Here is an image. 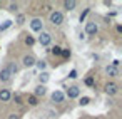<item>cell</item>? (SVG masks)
<instances>
[{"label": "cell", "instance_id": "obj_1", "mask_svg": "<svg viewBox=\"0 0 122 119\" xmlns=\"http://www.w3.org/2000/svg\"><path fill=\"white\" fill-rule=\"evenodd\" d=\"M39 44L40 45H44V47H47V45H50V42H52V35L49 34V32H40V35H39Z\"/></svg>", "mask_w": 122, "mask_h": 119}, {"label": "cell", "instance_id": "obj_2", "mask_svg": "<svg viewBox=\"0 0 122 119\" xmlns=\"http://www.w3.org/2000/svg\"><path fill=\"white\" fill-rule=\"evenodd\" d=\"M30 29H32L34 32H42V29H44V22H42V19H39V17L32 19V20H30Z\"/></svg>", "mask_w": 122, "mask_h": 119}, {"label": "cell", "instance_id": "obj_3", "mask_svg": "<svg viewBox=\"0 0 122 119\" xmlns=\"http://www.w3.org/2000/svg\"><path fill=\"white\" fill-rule=\"evenodd\" d=\"M50 22L54 24V25H62V22H64V15H62V12H52L50 14Z\"/></svg>", "mask_w": 122, "mask_h": 119}, {"label": "cell", "instance_id": "obj_4", "mask_svg": "<svg viewBox=\"0 0 122 119\" xmlns=\"http://www.w3.org/2000/svg\"><path fill=\"white\" fill-rule=\"evenodd\" d=\"M64 96H67L69 99H75V97H79V96H80V89H79L77 86H70Z\"/></svg>", "mask_w": 122, "mask_h": 119}, {"label": "cell", "instance_id": "obj_5", "mask_svg": "<svg viewBox=\"0 0 122 119\" xmlns=\"http://www.w3.org/2000/svg\"><path fill=\"white\" fill-rule=\"evenodd\" d=\"M97 32H99V25H97L95 22H87V24H85V34L95 35Z\"/></svg>", "mask_w": 122, "mask_h": 119}, {"label": "cell", "instance_id": "obj_6", "mask_svg": "<svg viewBox=\"0 0 122 119\" xmlns=\"http://www.w3.org/2000/svg\"><path fill=\"white\" fill-rule=\"evenodd\" d=\"M117 91H119V86H117L115 82L105 84V94H107V96H114V94H117Z\"/></svg>", "mask_w": 122, "mask_h": 119}, {"label": "cell", "instance_id": "obj_7", "mask_svg": "<svg viewBox=\"0 0 122 119\" xmlns=\"http://www.w3.org/2000/svg\"><path fill=\"white\" fill-rule=\"evenodd\" d=\"M10 79H12V76L9 72V65L2 67V70H0V81H2V82H9Z\"/></svg>", "mask_w": 122, "mask_h": 119}, {"label": "cell", "instance_id": "obj_8", "mask_svg": "<svg viewBox=\"0 0 122 119\" xmlns=\"http://www.w3.org/2000/svg\"><path fill=\"white\" fill-rule=\"evenodd\" d=\"M22 62H24V65H25V67H34V65H35V57H34V55H30V54H27V55H24Z\"/></svg>", "mask_w": 122, "mask_h": 119}, {"label": "cell", "instance_id": "obj_9", "mask_svg": "<svg viewBox=\"0 0 122 119\" xmlns=\"http://www.w3.org/2000/svg\"><path fill=\"white\" fill-rule=\"evenodd\" d=\"M10 99H12V94H10L9 89H2V91H0V101H2V102H9Z\"/></svg>", "mask_w": 122, "mask_h": 119}, {"label": "cell", "instance_id": "obj_10", "mask_svg": "<svg viewBox=\"0 0 122 119\" xmlns=\"http://www.w3.org/2000/svg\"><path fill=\"white\" fill-rule=\"evenodd\" d=\"M64 99H65V96H64L62 91H54V92H52V101H54V102H62Z\"/></svg>", "mask_w": 122, "mask_h": 119}, {"label": "cell", "instance_id": "obj_11", "mask_svg": "<svg viewBox=\"0 0 122 119\" xmlns=\"http://www.w3.org/2000/svg\"><path fill=\"white\" fill-rule=\"evenodd\" d=\"M45 92H47V87L42 86V84H39V86L35 87V91H34V96H35V97H40V96H45Z\"/></svg>", "mask_w": 122, "mask_h": 119}, {"label": "cell", "instance_id": "obj_12", "mask_svg": "<svg viewBox=\"0 0 122 119\" xmlns=\"http://www.w3.org/2000/svg\"><path fill=\"white\" fill-rule=\"evenodd\" d=\"M105 72L110 76V77H119V69L117 67H112V65H107L105 67Z\"/></svg>", "mask_w": 122, "mask_h": 119}, {"label": "cell", "instance_id": "obj_13", "mask_svg": "<svg viewBox=\"0 0 122 119\" xmlns=\"http://www.w3.org/2000/svg\"><path fill=\"white\" fill-rule=\"evenodd\" d=\"M64 7L67 10H74L77 7V2H75V0H67V2H64Z\"/></svg>", "mask_w": 122, "mask_h": 119}, {"label": "cell", "instance_id": "obj_14", "mask_svg": "<svg viewBox=\"0 0 122 119\" xmlns=\"http://www.w3.org/2000/svg\"><path fill=\"white\" fill-rule=\"evenodd\" d=\"M35 65H37V69L40 72H45V69H47V62L45 60H35Z\"/></svg>", "mask_w": 122, "mask_h": 119}, {"label": "cell", "instance_id": "obj_15", "mask_svg": "<svg viewBox=\"0 0 122 119\" xmlns=\"http://www.w3.org/2000/svg\"><path fill=\"white\" fill-rule=\"evenodd\" d=\"M39 79H40V84H42V86H45V84L49 82V79H50V76H49L47 72H40V76H39Z\"/></svg>", "mask_w": 122, "mask_h": 119}, {"label": "cell", "instance_id": "obj_16", "mask_svg": "<svg viewBox=\"0 0 122 119\" xmlns=\"http://www.w3.org/2000/svg\"><path fill=\"white\" fill-rule=\"evenodd\" d=\"M12 24H14V22H12L10 19H9V20H5L2 25H0V32H5L7 29H10V27H12Z\"/></svg>", "mask_w": 122, "mask_h": 119}, {"label": "cell", "instance_id": "obj_17", "mask_svg": "<svg viewBox=\"0 0 122 119\" xmlns=\"http://www.w3.org/2000/svg\"><path fill=\"white\" fill-rule=\"evenodd\" d=\"M9 72H10V76H15V74L19 72V65H15L14 62L9 64Z\"/></svg>", "mask_w": 122, "mask_h": 119}, {"label": "cell", "instance_id": "obj_18", "mask_svg": "<svg viewBox=\"0 0 122 119\" xmlns=\"http://www.w3.org/2000/svg\"><path fill=\"white\" fill-rule=\"evenodd\" d=\"M27 102H29L30 106H37V104H39V97H35V96L32 94V96H29V99H27Z\"/></svg>", "mask_w": 122, "mask_h": 119}, {"label": "cell", "instance_id": "obj_19", "mask_svg": "<svg viewBox=\"0 0 122 119\" xmlns=\"http://www.w3.org/2000/svg\"><path fill=\"white\" fill-rule=\"evenodd\" d=\"M50 52H52L54 55H60V54H62V47H59V45H54V47L50 49Z\"/></svg>", "mask_w": 122, "mask_h": 119}, {"label": "cell", "instance_id": "obj_20", "mask_svg": "<svg viewBox=\"0 0 122 119\" xmlns=\"http://www.w3.org/2000/svg\"><path fill=\"white\" fill-rule=\"evenodd\" d=\"M25 44H27V45H34V44H35V39H34L32 35H27V37H25Z\"/></svg>", "mask_w": 122, "mask_h": 119}, {"label": "cell", "instance_id": "obj_21", "mask_svg": "<svg viewBox=\"0 0 122 119\" xmlns=\"http://www.w3.org/2000/svg\"><path fill=\"white\" fill-rule=\"evenodd\" d=\"M89 102H90V97L84 96V97H80V102H79V104H80V106H87Z\"/></svg>", "mask_w": 122, "mask_h": 119}, {"label": "cell", "instance_id": "obj_22", "mask_svg": "<svg viewBox=\"0 0 122 119\" xmlns=\"http://www.w3.org/2000/svg\"><path fill=\"white\" fill-rule=\"evenodd\" d=\"M24 22H25V15H24V14H19V15H17V24L22 25Z\"/></svg>", "mask_w": 122, "mask_h": 119}, {"label": "cell", "instance_id": "obj_23", "mask_svg": "<svg viewBox=\"0 0 122 119\" xmlns=\"http://www.w3.org/2000/svg\"><path fill=\"white\" fill-rule=\"evenodd\" d=\"M64 59H70V50L69 49H62V54H60Z\"/></svg>", "mask_w": 122, "mask_h": 119}, {"label": "cell", "instance_id": "obj_24", "mask_svg": "<svg viewBox=\"0 0 122 119\" xmlns=\"http://www.w3.org/2000/svg\"><path fill=\"white\" fill-rule=\"evenodd\" d=\"M89 12H90V9H85V10L80 14V22H84V20H85V17L89 15Z\"/></svg>", "mask_w": 122, "mask_h": 119}, {"label": "cell", "instance_id": "obj_25", "mask_svg": "<svg viewBox=\"0 0 122 119\" xmlns=\"http://www.w3.org/2000/svg\"><path fill=\"white\" fill-rule=\"evenodd\" d=\"M85 86L92 87V86H94V77H85Z\"/></svg>", "mask_w": 122, "mask_h": 119}, {"label": "cell", "instance_id": "obj_26", "mask_svg": "<svg viewBox=\"0 0 122 119\" xmlns=\"http://www.w3.org/2000/svg\"><path fill=\"white\" fill-rule=\"evenodd\" d=\"M17 9H19V4H10V5H9V10H10V12H15Z\"/></svg>", "mask_w": 122, "mask_h": 119}, {"label": "cell", "instance_id": "obj_27", "mask_svg": "<svg viewBox=\"0 0 122 119\" xmlns=\"http://www.w3.org/2000/svg\"><path fill=\"white\" fill-rule=\"evenodd\" d=\"M69 77H70V79H77V70H75V69H72V70L69 72Z\"/></svg>", "mask_w": 122, "mask_h": 119}, {"label": "cell", "instance_id": "obj_28", "mask_svg": "<svg viewBox=\"0 0 122 119\" xmlns=\"http://www.w3.org/2000/svg\"><path fill=\"white\" fill-rule=\"evenodd\" d=\"M119 65H120V60H119V59H114V60H112V67H117V69H119Z\"/></svg>", "mask_w": 122, "mask_h": 119}, {"label": "cell", "instance_id": "obj_29", "mask_svg": "<svg viewBox=\"0 0 122 119\" xmlns=\"http://www.w3.org/2000/svg\"><path fill=\"white\" fill-rule=\"evenodd\" d=\"M7 119H22V117H20V114H10Z\"/></svg>", "mask_w": 122, "mask_h": 119}, {"label": "cell", "instance_id": "obj_30", "mask_svg": "<svg viewBox=\"0 0 122 119\" xmlns=\"http://www.w3.org/2000/svg\"><path fill=\"white\" fill-rule=\"evenodd\" d=\"M14 99H15V101H17V102L20 104V96H19V94H17V96H14Z\"/></svg>", "mask_w": 122, "mask_h": 119}]
</instances>
